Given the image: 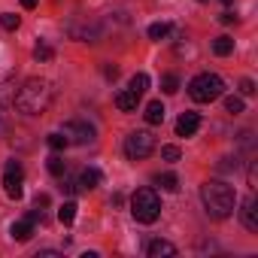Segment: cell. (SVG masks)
<instances>
[{
	"mask_svg": "<svg viewBox=\"0 0 258 258\" xmlns=\"http://www.w3.org/2000/svg\"><path fill=\"white\" fill-rule=\"evenodd\" d=\"M16 109L25 112V115H40L49 109L52 103V85L46 79H28L19 91H16Z\"/></svg>",
	"mask_w": 258,
	"mask_h": 258,
	"instance_id": "cell-1",
	"label": "cell"
},
{
	"mask_svg": "<svg viewBox=\"0 0 258 258\" xmlns=\"http://www.w3.org/2000/svg\"><path fill=\"white\" fill-rule=\"evenodd\" d=\"M201 201H204V207H207V213H210L213 219H228V216L234 213L237 195H234V188H231L228 182L210 179V182L201 185Z\"/></svg>",
	"mask_w": 258,
	"mask_h": 258,
	"instance_id": "cell-2",
	"label": "cell"
},
{
	"mask_svg": "<svg viewBox=\"0 0 258 258\" xmlns=\"http://www.w3.org/2000/svg\"><path fill=\"white\" fill-rule=\"evenodd\" d=\"M131 216L143 225H152L161 216V198L155 188H137L131 198Z\"/></svg>",
	"mask_w": 258,
	"mask_h": 258,
	"instance_id": "cell-3",
	"label": "cell"
},
{
	"mask_svg": "<svg viewBox=\"0 0 258 258\" xmlns=\"http://www.w3.org/2000/svg\"><path fill=\"white\" fill-rule=\"evenodd\" d=\"M222 91H225V82L216 73H198L188 82V94L195 103H213L216 97H222Z\"/></svg>",
	"mask_w": 258,
	"mask_h": 258,
	"instance_id": "cell-4",
	"label": "cell"
},
{
	"mask_svg": "<svg viewBox=\"0 0 258 258\" xmlns=\"http://www.w3.org/2000/svg\"><path fill=\"white\" fill-rule=\"evenodd\" d=\"M155 152V137L149 131H131L124 137V155L131 161H143Z\"/></svg>",
	"mask_w": 258,
	"mask_h": 258,
	"instance_id": "cell-5",
	"label": "cell"
},
{
	"mask_svg": "<svg viewBox=\"0 0 258 258\" xmlns=\"http://www.w3.org/2000/svg\"><path fill=\"white\" fill-rule=\"evenodd\" d=\"M25 170H22V164L19 161H7V167H4V191H7V198H13V201H19L22 195H25Z\"/></svg>",
	"mask_w": 258,
	"mask_h": 258,
	"instance_id": "cell-6",
	"label": "cell"
},
{
	"mask_svg": "<svg viewBox=\"0 0 258 258\" xmlns=\"http://www.w3.org/2000/svg\"><path fill=\"white\" fill-rule=\"evenodd\" d=\"M61 134L67 137V143H79V146H85V143H94V127H91L88 121H82V118H73V121H67Z\"/></svg>",
	"mask_w": 258,
	"mask_h": 258,
	"instance_id": "cell-7",
	"label": "cell"
},
{
	"mask_svg": "<svg viewBox=\"0 0 258 258\" xmlns=\"http://www.w3.org/2000/svg\"><path fill=\"white\" fill-rule=\"evenodd\" d=\"M37 219H40V207L37 210H31L22 222H16L13 228H10V234H13V240H19V243H28L31 240V234H34V225H37Z\"/></svg>",
	"mask_w": 258,
	"mask_h": 258,
	"instance_id": "cell-8",
	"label": "cell"
},
{
	"mask_svg": "<svg viewBox=\"0 0 258 258\" xmlns=\"http://www.w3.org/2000/svg\"><path fill=\"white\" fill-rule=\"evenodd\" d=\"M67 31H70V37H73V40H82V43H97V40H100V28H97L94 22H88V25L73 22Z\"/></svg>",
	"mask_w": 258,
	"mask_h": 258,
	"instance_id": "cell-9",
	"label": "cell"
},
{
	"mask_svg": "<svg viewBox=\"0 0 258 258\" xmlns=\"http://www.w3.org/2000/svg\"><path fill=\"white\" fill-rule=\"evenodd\" d=\"M198 127H201V115H198V112H182V115L176 118V134H179V137H191Z\"/></svg>",
	"mask_w": 258,
	"mask_h": 258,
	"instance_id": "cell-10",
	"label": "cell"
},
{
	"mask_svg": "<svg viewBox=\"0 0 258 258\" xmlns=\"http://www.w3.org/2000/svg\"><path fill=\"white\" fill-rule=\"evenodd\" d=\"M240 219H243V225H246V231H258V201L255 198H249L246 204H243V210H240Z\"/></svg>",
	"mask_w": 258,
	"mask_h": 258,
	"instance_id": "cell-11",
	"label": "cell"
},
{
	"mask_svg": "<svg viewBox=\"0 0 258 258\" xmlns=\"http://www.w3.org/2000/svg\"><path fill=\"white\" fill-rule=\"evenodd\" d=\"M137 103H140V94H134L131 88H124V91H118V94H115V106H118L121 112H134V109H137Z\"/></svg>",
	"mask_w": 258,
	"mask_h": 258,
	"instance_id": "cell-12",
	"label": "cell"
},
{
	"mask_svg": "<svg viewBox=\"0 0 258 258\" xmlns=\"http://www.w3.org/2000/svg\"><path fill=\"white\" fill-rule=\"evenodd\" d=\"M16 100V82L10 76H0V106H10Z\"/></svg>",
	"mask_w": 258,
	"mask_h": 258,
	"instance_id": "cell-13",
	"label": "cell"
},
{
	"mask_svg": "<svg viewBox=\"0 0 258 258\" xmlns=\"http://www.w3.org/2000/svg\"><path fill=\"white\" fill-rule=\"evenodd\" d=\"M76 182H79V191H91V188L100 182V173H97L94 167H85V170L79 173V179H76Z\"/></svg>",
	"mask_w": 258,
	"mask_h": 258,
	"instance_id": "cell-14",
	"label": "cell"
},
{
	"mask_svg": "<svg viewBox=\"0 0 258 258\" xmlns=\"http://www.w3.org/2000/svg\"><path fill=\"white\" fill-rule=\"evenodd\" d=\"M146 252H149V258H161V255H176V246L167 240H152Z\"/></svg>",
	"mask_w": 258,
	"mask_h": 258,
	"instance_id": "cell-15",
	"label": "cell"
},
{
	"mask_svg": "<svg viewBox=\"0 0 258 258\" xmlns=\"http://www.w3.org/2000/svg\"><path fill=\"white\" fill-rule=\"evenodd\" d=\"M143 115H146L149 124H161V121H164V103H161V100H152Z\"/></svg>",
	"mask_w": 258,
	"mask_h": 258,
	"instance_id": "cell-16",
	"label": "cell"
},
{
	"mask_svg": "<svg viewBox=\"0 0 258 258\" xmlns=\"http://www.w3.org/2000/svg\"><path fill=\"white\" fill-rule=\"evenodd\" d=\"M213 52H216L219 58H228V55L234 52V40H231V37H216V43H213Z\"/></svg>",
	"mask_w": 258,
	"mask_h": 258,
	"instance_id": "cell-17",
	"label": "cell"
},
{
	"mask_svg": "<svg viewBox=\"0 0 258 258\" xmlns=\"http://www.w3.org/2000/svg\"><path fill=\"white\" fill-rule=\"evenodd\" d=\"M34 58H37L40 64H49V61L55 58V49H52L49 43H37V46H34Z\"/></svg>",
	"mask_w": 258,
	"mask_h": 258,
	"instance_id": "cell-18",
	"label": "cell"
},
{
	"mask_svg": "<svg viewBox=\"0 0 258 258\" xmlns=\"http://www.w3.org/2000/svg\"><path fill=\"white\" fill-rule=\"evenodd\" d=\"M155 185H161L164 191H176L179 188V179H176V173H158L155 176Z\"/></svg>",
	"mask_w": 258,
	"mask_h": 258,
	"instance_id": "cell-19",
	"label": "cell"
},
{
	"mask_svg": "<svg viewBox=\"0 0 258 258\" xmlns=\"http://www.w3.org/2000/svg\"><path fill=\"white\" fill-rule=\"evenodd\" d=\"M76 201H67L61 210H58V219H61V225H73V219H76Z\"/></svg>",
	"mask_w": 258,
	"mask_h": 258,
	"instance_id": "cell-20",
	"label": "cell"
},
{
	"mask_svg": "<svg viewBox=\"0 0 258 258\" xmlns=\"http://www.w3.org/2000/svg\"><path fill=\"white\" fill-rule=\"evenodd\" d=\"M127 88H131L134 94H143V91L149 88V76H146V73H134L131 82H127Z\"/></svg>",
	"mask_w": 258,
	"mask_h": 258,
	"instance_id": "cell-21",
	"label": "cell"
},
{
	"mask_svg": "<svg viewBox=\"0 0 258 258\" xmlns=\"http://www.w3.org/2000/svg\"><path fill=\"white\" fill-rule=\"evenodd\" d=\"M170 34V25L167 22H155V25H149V40H164Z\"/></svg>",
	"mask_w": 258,
	"mask_h": 258,
	"instance_id": "cell-22",
	"label": "cell"
},
{
	"mask_svg": "<svg viewBox=\"0 0 258 258\" xmlns=\"http://www.w3.org/2000/svg\"><path fill=\"white\" fill-rule=\"evenodd\" d=\"M161 88H164V94H176V91H179V76L164 73V76H161Z\"/></svg>",
	"mask_w": 258,
	"mask_h": 258,
	"instance_id": "cell-23",
	"label": "cell"
},
{
	"mask_svg": "<svg viewBox=\"0 0 258 258\" xmlns=\"http://www.w3.org/2000/svg\"><path fill=\"white\" fill-rule=\"evenodd\" d=\"M46 167H49V173H52V176H64V173H67V167H64V158H61V155H52V158L46 161Z\"/></svg>",
	"mask_w": 258,
	"mask_h": 258,
	"instance_id": "cell-24",
	"label": "cell"
},
{
	"mask_svg": "<svg viewBox=\"0 0 258 258\" xmlns=\"http://www.w3.org/2000/svg\"><path fill=\"white\" fill-rule=\"evenodd\" d=\"M19 25H22V19L16 13H4V16H0V28H4V31H19Z\"/></svg>",
	"mask_w": 258,
	"mask_h": 258,
	"instance_id": "cell-25",
	"label": "cell"
},
{
	"mask_svg": "<svg viewBox=\"0 0 258 258\" xmlns=\"http://www.w3.org/2000/svg\"><path fill=\"white\" fill-rule=\"evenodd\" d=\"M46 140H49V146H52V152H61V149H67V146H70V143H67V137H64L61 131H58V134H49Z\"/></svg>",
	"mask_w": 258,
	"mask_h": 258,
	"instance_id": "cell-26",
	"label": "cell"
},
{
	"mask_svg": "<svg viewBox=\"0 0 258 258\" xmlns=\"http://www.w3.org/2000/svg\"><path fill=\"white\" fill-rule=\"evenodd\" d=\"M243 106H246V103H243V97H237V94L225 97V109H228V112H234V115H237V112H243Z\"/></svg>",
	"mask_w": 258,
	"mask_h": 258,
	"instance_id": "cell-27",
	"label": "cell"
},
{
	"mask_svg": "<svg viewBox=\"0 0 258 258\" xmlns=\"http://www.w3.org/2000/svg\"><path fill=\"white\" fill-rule=\"evenodd\" d=\"M179 155H182L179 146H164V149H161V158H164V161H179Z\"/></svg>",
	"mask_w": 258,
	"mask_h": 258,
	"instance_id": "cell-28",
	"label": "cell"
},
{
	"mask_svg": "<svg viewBox=\"0 0 258 258\" xmlns=\"http://www.w3.org/2000/svg\"><path fill=\"white\" fill-rule=\"evenodd\" d=\"M61 188H64L67 195H76V191H79V182H76V179H67V176H64V182H61Z\"/></svg>",
	"mask_w": 258,
	"mask_h": 258,
	"instance_id": "cell-29",
	"label": "cell"
},
{
	"mask_svg": "<svg viewBox=\"0 0 258 258\" xmlns=\"http://www.w3.org/2000/svg\"><path fill=\"white\" fill-rule=\"evenodd\" d=\"M240 94H246V97L255 94V82H252V79H243V82H240Z\"/></svg>",
	"mask_w": 258,
	"mask_h": 258,
	"instance_id": "cell-30",
	"label": "cell"
},
{
	"mask_svg": "<svg viewBox=\"0 0 258 258\" xmlns=\"http://www.w3.org/2000/svg\"><path fill=\"white\" fill-rule=\"evenodd\" d=\"M219 22H222V25H234V22H237V16H234L231 10H225V13L219 16Z\"/></svg>",
	"mask_w": 258,
	"mask_h": 258,
	"instance_id": "cell-31",
	"label": "cell"
},
{
	"mask_svg": "<svg viewBox=\"0 0 258 258\" xmlns=\"http://www.w3.org/2000/svg\"><path fill=\"white\" fill-rule=\"evenodd\" d=\"M103 76H106V79H115V76H118V67H112V64L103 67Z\"/></svg>",
	"mask_w": 258,
	"mask_h": 258,
	"instance_id": "cell-32",
	"label": "cell"
},
{
	"mask_svg": "<svg viewBox=\"0 0 258 258\" xmlns=\"http://www.w3.org/2000/svg\"><path fill=\"white\" fill-rule=\"evenodd\" d=\"M37 207H49V195H37Z\"/></svg>",
	"mask_w": 258,
	"mask_h": 258,
	"instance_id": "cell-33",
	"label": "cell"
},
{
	"mask_svg": "<svg viewBox=\"0 0 258 258\" xmlns=\"http://www.w3.org/2000/svg\"><path fill=\"white\" fill-rule=\"evenodd\" d=\"M55 255H58V252H55V249H43V252H40V255H37V258H55Z\"/></svg>",
	"mask_w": 258,
	"mask_h": 258,
	"instance_id": "cell-34",
	"label": "cell"
},
{
	"mask_svg": "<svg viewBox=\"0 0 258 258\" xmlns=\"http://www.w3.org/2000/svg\"><path fill=\"white\" fill-rule=\"evenodd\" d=\"M22 7H25V10H34V7H37V0H22Z\"/></svg>",
	"mask_w": 258,
	"mask_h": 258,
	"instance_id": "cell-35",
	"label": "cell"
},
{
	"mask_svg": "<svg viewBox=\"0 0 258 258\" xmlns=\"http://www.w3.org/2000/svg\"><path fill=\"white\" fill-rule=\"evenodd\" d=\"M222 4H225V7H231V4H234V0H222Z\"/></svg>",
	"mask_w": 258,
	"mask_h": 258,
	"instance_id": "cell-36",
	"label": "cell"
},
{
	"mask_svg": "<svg viewBox=\"0 0 258 258\" xmlns=\"http://www.w3.org/2000/svg\"><path fill=\"white\" fill-rule=\"evenodd\" d=\"M201 4H204V0H201Z\"/></svg>",
	"mask_w": 258,
	"mask_h": 258,
	"instance_id": "cell-37",
	"label": "cell"
}]
</instances>
